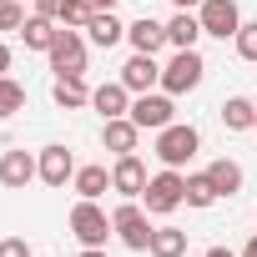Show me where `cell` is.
<instances>
[{
	"label": "cell",
	"instance_id": "cell-10",
	"mask_svg": "<svg viewBox=\"0 0 257 257\" xmlns=\"http://www.w3.org/2000/svg\"><path fill=\"white\" fill-rule=\"evenodd\" d=\"M36 177H41V162H36L26 147H11V152H0V187H11V192H26Z\"/></svg>",
	"mask_w": 257,
	"mask_h": 257
},
{
	"label": "cell",
	"instance_id": "cell-19",
	"mask_svg": "<svg viewBox=\"0 0 257 257\" xmlns=\"http://www.w3.org/2000/svg\"><path fill=\"white\" fill-rule=\"evenodd\" d=\"M51 101H56L61 111H81V106H91L86 76H56V86H51Z\"/></svg>",
	"mask_w": 257,
	"mask_h": 257
},
{
	"label": "cell",
	"instance_id": "cell-8",
	"mask_svg": "<svg viewBox=\"0 0 257 257\" xmlns=\"http://www.w3.org/2000/svg\"><path fill=\"white\" fill-rule=\"evenodd\" d=\"M46 56H51V71L56 76H86V36L81 31H66L61 26V36H56V46Z\"/></svg>",
	"mask_w": 257,
	"mask_h": 257
},
{
	"label": "cell",
	"instance_id": "cell-20",
	"mask_svg": "<svg viewBox=\"0 0 257 257\" xmlns=\"http://www.w3.org/2000/svg\"><path fill=\"white\" fill-rule=\"evenodd\" d=\"M217 116H222L227 132H252V121H257V101H247V96H227V101L217 106Z\"/></svg>",
	"mask_w": 257,
	"mask_h": 257
},
{
	"label": "cell",
	"instance_id": "cell-6",
	"mask_svg": "<svg viewBox=\"0 0 257 257\" xmlns=\"http://www.w3.org/2000/svg\"><path fill=\"white\" fill-rule=\"evenodd\" d=\"M132 116L142 132H162V126H172L177 121V96H167V91H147V96H132Z\"/></svg>",
	"mask_w": 257,
	"mask_h": 257
},
{
	"label": "cell",
	"instance_id": "cell-35",
	"mask_svg": "<svg viewBox=\"0 0 257 257\" xmlns=\"http://www.w3.org/2000/svg\"><path fill=\"white\" fill-rule=\"evenodd\" d=\"M91 6H96V11H116V0H91Z\"/></svg>",
	"mask_w": 257,
	"mask_h": 257
},
{
	"label": "cell",
	"instance_id": "cell-16",
	"mask_svg": "<svg viewBox=\"0 0 257 257\" xmlns=\"http://www.w3.org/2000/svg\"><path fill=\"white\" fill-rule=\"evenodd\" d=\"M167 41H172V51H197V41H202L197 11H177V16L167 21Z\"/></svg>",
	"mask_w": 257,
	"mask_h": 257
},
{
	"label": "cell",
	"instance_id": "cell-17",
	"mask_svg": "<svg viewBox=\"0 0 257 257\" xmlns=\"http://www.w3.org/2000/svg\"><path fill=\"white\" fill-rule=\"evenodd\" d=\"M71 192H76V197H91V202H101V197L111 192V172H106L101 162H91V167H76V177H71Z\"/></svg>",
	"mask_w": 257,
	"mask_h": 257
},
{
	"label": "cell",
	"instance_id": "cell-24",
	"mask_svg": "<svg viewBox=\"0 0 257 257\" xmlns=\"http://www.w3.org/2000/svg\"><path fill=\"white\" fill-rule=\"evenodd\" d=\"M212 202H217V187H212V177H207V172H192V177H187V207L207 212Z\"/></svg>",
	"mask_w": 257,
	"mask_h": 257
},
{
	"label": "cell",
	"instance_id": "cell-7",
	"mask_svg": "<svg viewBox=\"0 0 257 257\" xmlns=\"http://www.w3.org/2000/svg\"><path fill=\"white\" fill-rule=\"evenodd\" d=\"M197 21H202V36H217V41H232V36L242 31L237 0H202V6H197Z\"/></svg>",
	"mask_w": 257,
	"mask_h": 257
},
{
	"label": "cell",
	"instance_id": "cell-38",
	"mask_svg": "<svg viewBox=\"0 0 257 257\" xmlns=\"http://www.w3.org/2000/svg\"><path fill=\"white\" fill-rule=\"evenodd\" d=\"M0 6H6V0H0Z\"/></svg>",
	"mask_w": 257,
	"mask_h": 257
},
{
	"label": "cell",
	"instance_id": "cell-1",
	"mask_svg": "<svg viewBox=\"0 0 257 257\" xmlns=\"http://www.w3.org/2000/svg\"><path fill=\"white\" fill-rule=\"evenodd\" d=\"M197 152H202V132H197L192 121H172V126L157 132V157H162V167H177V172H182Z\"/></svg>",
	"mask_w": 257,
	"mask_h": 257
},
{
	"label": "cell",
	"instance_id": "cell-9",
	"mask_svg": "<svg viewBox=\"0 0 257 257\" xmlns=\"http://www.w3.org/2000/svg\"><path fill=\"white\" fill-rule=\"evenodd\" d=\"M147 162L137 157V152H126V157H116L111 162V192H121V197H132V202H142V192H147Z\"/></svg>",
	"mask_w": 257,
	"mask_h": 257
},
{
	"label": "cell",
	"instance_id": "cell-21",
	"mask_svg": "<svg viewBox=\"0 0 257 257\" xmlns=\"http://www.w3.org/2000/svg\"><path fill=\"white\" fill-rule=\"evenodd\" d=\"M86 36H91V46L111 51L116 41H126V26L116 21V11H96V16H91V26H86Z\"/></svg>",
	"mask_w": 257,
	"mask_h": 257
},
{
	"label": "cell",
	"instance_id": "cell-14",
	"mask_svg": "<svg viewBox=\"0 0 257 257\" xmlns=\"http://www.w3.org/2000/svg\"><path fill=\"white\" fill-rule=\"evenodd\" d=\"M126 41H132V51H142V56H157L162 46H172V41H167V26L152 21V16H142V21L126 26Z\"/></svg>",
	"mask_w": 257,
	"mask_h": 257
},
{
	"label": "cell",
	"instance_id": "cell-5",
	"mask_svg": "<svg viewBox=\"0 0 257 257\" xmlns=\"http://www.w3.org/2000/svg\"><path fill=\"white\" fill-rule=\"evenodd\" d=\"M202 76H207V61H202L197 51H177V56L162 66V91H167V96H187V91L202 86Z\"/></svg>",
	"mask_w": 257,
	"mask_h": 257
},
{
	"label": "cell",
	"instance_id": "cell-28",
	"mask_svg": "<svg viewBox=\"0 0 257 257\" xmlns=\"http://www.w3.org/2000/svg\"><path fill=\"white\" fill-rule=\"evenodd\" d=\"M21 26H26L21 0H6V6H0V31H21Z\"/></svg>",
	"mask_w": 257,
	"mask_h": 257
},
{
	"label": "cell",
	"instance_id": "cell-34",
	"mask_svg": "<svg viewBox=\"0 0 257 257\" xmlns=\"http://www.w3.org/2000/svg\"><path fill=\"white\" fill-rule=\"evenodd\" d=\"M242 257H257V232H252V242L242 247Z\"/></svg>",
	"mask_w": 257,
	"mask_h": 257
},
{
	"label": "cell",
	"instance_id": "cell-37",
	"mask_svg": "<svg viewBox=\"0 0 257 257\" xmlns=\"http://www.w3.org/2000/svg\"><path fill=\"white\" fill-rule=\"evenodd\" d=\"M252 132H257V121H252Z\"/></svg>",
	"mask_w": 257,
	"mask_h": 257
},
{
	"label": "cell",
	"instance_id": "cell-3",
	"mask_svg": "<svg viewBox=\"0 0 257 257\" xmlns=\"http://www.w3.org/2000/svg\"><path fill=\"white\" fill-rule=\"evenodd\" d=\"M152 212L142 207V202H132L126 197L116 212H111V232L121 237V247H132V252H147V242H152V222H147Z\"/></svg>",
	"mask_w": 257,
	"mask_h": 257
},
{
	"label": "cell",
	"instance_id": "cell-36",
	"mask_svg": "<svg viewBox=\"0 0 257 257\" xmlns=\"http://www.w3.org/2000/svg\"><path fill=\"white\" fill-rule=\"evenodd\" d=\"M81 257H106V247H86V252H81Z\"/></svg>",
	"mask_w": 257,
	"mask_h": 257
},
{
	"label": "cell",
	"instance_id": "cell-26",
	"mask_svg": "<svg viewBox=\"0 0 257 257\" xmlns=\"http://www.w3.org/2000/svg\"><path fill=\"white\" fill-rule=\"evenodd\" d=\"M91 16H96L91 0H66V6H61V26H66V31H86Z\"/></svg>",
	"mask_w": 257,
	"mask_h": 257
},
{
	"label": "cell",
	"instance_id": "cell-2",
	"mask_svg": "<svg viewBox=\"0 0 257 257\" xmlns=\"http://www.w3.org/2000/svg\"><path fill=\"white\" fill-rule=\"evenodd\" d=\"M182 202H187V177H182L177 167H162V172L147 182V192H142V207H147L152 217H172Z\"/></svg>",
	"mask_w": 257,
	"mask_h": 257
},
{
	"label": "cell",
	"instance_id": "cell-11",
	"mask_svg": "<svg viewBox=\"0 0 257 257\" xmlns=\"http://www.w3.org/2000/svg\"><path fill=\"white\" fill-rule=\"evenodd\" d=\"M132 96H147V91H157L162 86V66H157V56H142V51H132V61L121 66V76H116Z\"/></svg>",
	"mask_w": 257,
	"mask_h": 257
},
{
	"label": "cell",
	"instance_id": "cell-30",
	"mask_svg": "<svg viewBox=\"0 0 257 257\" xmlns=\"http://www.w3.org/2000/svg\"><path fill=\"white\" fill-rule=\"evenodd\" d=\"M61 6H66V0H36V16H51V21H61Z\"/></svg>",
	"mask_w": 257,
	"mask_h": 257
},
{
	"label": "cell",
	"instance_id": "cell-15",
	"mask_svg": "<svg viewBox=\"0 0 257 257\" xmlns=\"http://www.w3.org/2000/svg\"><path fill=\"white\" fill-rule=\"evenodd\" d=\"M91 106H96L106 121H116V116L132 111V91H126L121 81H106V86H96V91H91Z\"/></svg>",
	"mask_w": 257,
	"mask_h": 257
},
{
	"label": "cell",
	"instance_id": "cell-12",
	"mask_svg": "<svg viewBox=\"0 0 257 257\" xmlns=\"http://www.w3.org/2000/svg\"><path fill=\"white\" fill-rule=\"evenodd\" d=\"M36 162H41V182H46V187H66V182L76 177V157H71L61 142L41 147V152H36Z\"/></svg>",
	"mask_w": 257,
	"mask_h": 257
},
{
	"label": "cell",
	"instance_id": "cell-32",
	"mask_svg": "<svg viewBox=\"0 0 257 257\" xmlns=\"http://www.w3.org/2000/svg\"><path fill=\"white\" fill-rule=\"evenodd\" d=\"M202 257H237V252H227V247H207Z\"/></svg>",
	"mask_w": 257,
	"mask_h": 257
},
{
	"label": "cell",
	"instance_id": "cell-4",
	"mask_svg": "<svg viewBox=\"0 0 257 257\" xmlns=\"http://www.w3.org/2000/svg\"><path fill=\"white\" fill-rule=\"evenodd\" d=\"M71 237H76L81 247H106V237H111V217H106V207L91 202V197H81V202L71 207Z\"/></svg>",
	"mask_w": 257,
	"mask_h": 257
},
{
	"label": "cell",
	"instance_id": "cell-33",
	"mask_svg": "<svg viewBox=\"0 0 257 257\" xmlns=\"http://www.w3.org/2000/svg\"><path fill=\"white\" fill-rule=\"evenodd\" d=\"M172 6H177V11H197V6H202V0H172Z\"/></svg>",
	"mask_w": 257,
	"mask_h": 257
},
{
	"label": "cell",
	"instance_id": "cell-18",
	"mask_svg": "<svg viewBox=\"0 0 257 257\" xmlns=\"http://www.w3.org/2000/svg\"><path fill=\"white\" fill-rule=\"evenodd\" d=\"M56 36H61V21H51V16H26V26H21L26 51H51Z\"/></svg>",
	"mask_w": 257,
	"mask_h": 257
},
{
	"label": "cell",
	"instance_id": "cell-29",
	"mask_svg": "<svg viewBox=\"0 0 257 257\" xmlns=\"http://www.w3.org/2000/svg\"><path fill=\"white\" fill-rule=\"evenodd\" d=\"M0 257H31V242L26 237H0Z\"/></svg>",
	"mask_w": 257,
	"mask_h": 257
},
{
	"label": "cell",
	"instance_id": "cell-23",
	"mask_svg": "<svg viewBox=\"0 0 257 257\" xmlns=\"http://www.w3.org/2000/svg\"><path fill=\"white\" fill-rule=\"evenodd\" d=\"M147 252H152V257H187V232H182V227H152Z\"/></svg>",
	"mask_w": 257,
	"mask_h": 257
},
{
	"label": "cell",
	"instance_id": "cell-13",
	"mask_svg": "<svg viewBox=\"0 0 257 257\" xmlns=\"http://www.w3.org/2000/svg\"><path fill=\"white\" fill-rule=\"evenodd\" d=\"M101 147H106V152H116V157L137 152V147H142V126H137L132 116H116V121H106V126H101Z\"/></svg>",
	"mask_w": 257,
	"mask_h": 257
},
{
	"label": "cell",
	"instance_id": "cell-31",
	"mask_svg": "<svg viewBox=\"0 0 257 257\" xmlns=\"http://www.w3.org/2000/svg\"><path fill=\"white\" fill-rule=\"evenodd\" d=\"M0 76H11V46L0 41Z\"/></svg>",
	"mask_w": 257,
	"mask_h": 257
},
{
	"label": "cell",
	"instance_id": "cell-25",
	"mask_svg": "<svg viewBox=\"0 0 257 257\" xmlns=\"http://www.w3.org/2000/svg\"><path fill=\"white\" fill-rule=\"evenodd\" d=\"M16 111H26V86L11 81V76H0V121L16 116Z\"/></svg>",
	"mask_w": 257,
	"mask_h": 257
},
{
	"label": "cell",
	"instance_id": "cell-22",
	"mask_svg": "<svg viewBox=\"0 0 257 257\" xmlns=\"http://www.w3.org/2000/svg\"><path fill=\"white\" fill-rule=\"evenodd\" d=\"M207 177H212L217 197H237V192H242V182H247V177H242V167H237L232 157H217V162L207 167Z\"/></svg>",
	"mask_w": 257,
	"mask_h": 257
},
{
	"label": "cell",
	"instance_id": "cell-27",
	"mask_svg": "<svg viewBox=\"0 0 257 257\" xmlns=\"http://www.w3.org/2000/svg\"><path fill=\"white\" fill-rule=\"evenodd\" d=\"M232 46H237L242 61H257V21H242V31L232 36Z\"/></svg>",
	"mask_w": 257,
	"mask_h": 257
}]
</instances>
